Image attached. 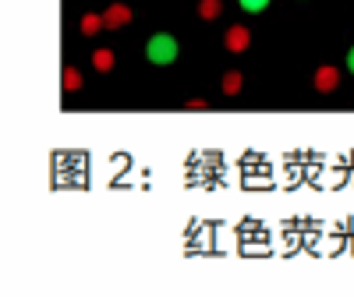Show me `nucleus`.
<instances>
[{
	"instance_id": "nucleus-1",
	"label": "nucleus",
	"mask_w": 354,
	"mask_h": 297,
	"mask_svg": "<svg viewBox=\"0 0 354 297\" xmlns=\"http://www.w3.org/2000/svg\"><path fill=\"white\" fill-rule=\"evenodd\" d=\"M145 57H149V64L156 68H167L177 61V39L170 32H156L149 43H145Z\"/></svg>"
},
{
	"instance_id": "nucleus-7",
	"label": "nucleus",
	"mask_w": 354,
	"mask_h": 297,
	"mask_svg": "<svg viewBox=\"0 0 354 297\" xmlns=\"http://www.w3.org/2000/svg\"><path fill=\"white\" fill-rule=\"evenodd\" d=\"M93 68L103 71V75L113 71V53H110V50H96V53H93Z\"/></svg>"
},
{
	"instance_id": "nucleus-5",
	"label": "nucleus",
	"mask_w": 354,
	"mask_h": 297,
	"mask_svg": "<svg viewBox=\"0 0 354 297\" xmlns=\"http://www.w3.org/2000/svg\"><path fill=\"white\" fill-rule=\"evenodd\" d=\"M220 15H223V0H198V18L213 21V18H220Z\"/></svg>"
},
{
	"instance_id": "nucleus-10",
	"label": "nucleus",
	"mask_w": 354,
	"mask_h": 297,
	"mask_svg": "<svg viewBox=\"0 0 354 297\" xmlns=\"http://www.w3.org/2000/svg\"><path fill=\"white\" fill-rule=\"evenodd\" d=\"M241 4V11H248V15H259V11H266L270 8V0H238Z\"/></svg>"
},
{
	"instance_id": "nucleus-11",
	"label": "nucleus",
	"mask_w": 354,
	"mask_h": 297,
	"mask_svg": "<svg viewBox=\"0 0 354 297\" xmlns=\"http://www.w3.org/2000/svg\"><path fill=\"white\" fill-rule=\"evenodd\" d=\"M347 71H351V75H354V46H351V50H347Z\"/></svg>"
},
{
	"instance_id": "nucleus-8",
	"label": "nucleus",
	"mask_w": 354,
	"mask_h": 297,
	"mask_svg": "<svg viewBox=\"0 0 354 297\" xmlns=\"http://www.w3.org/2000/svg\"><path fill=\"white\" fill-rule=\"evenodd\" d=\"M223 93L227 96H238L241 93V71H227L223 75Z\"/></svg>"
},
{
	"instance_id": "nucleus-2",
	"label": "nucleus",
	"mask_w": 354,
	"mask_h": 297,
	"mask_svg": "<svg viewBox=\"0 0 354 297\" xmlns=\"http://www.w3.org/2000/svg\"><path fill=\"white\" fill-rule=\"evenodd\" d=\"M223 46L230 50V53H245L248 46H252V32L245 25H230L227 32H223Z\"/></svg>"
},
{
	"instance_id": "nucleus-6",
	"label": "nucleus",
	"mask_w": 354,
	"mask_h": 297,
	"mask_svg": "<svg viewBox=\"0 0 354 297\" xmlns=\"http://www.w3.org/2000/svg\"><path fill=\"white\" fill-rule=\"evenodd\" d=\"M103 28H106L103 15H82V32L85 36H96V32H103Z\"/></svg>"
},
{
	"instance_id": "nucleus-4",
	"label": "nucleus",
	"mask_w": 354,
	"mask_h": 297,
	"mask_svg": "<svg viewBox=\"0 0 354 297\" xmlns=\"http://www.w3.org/2000/svg\"><path fill=\"white\" fill-rule=\"evenodd\" d=\"M103 21H106V28H124L131 21V8L128 4H110L103 11Z\"/></svg>"
},
{
	"instance_id": "nucleus-3",
	"label": "nucleus",
	"mask_w": 354,
	"mask_h": 297,
	"mask_svg": "<svg viewBox=\"0 0 354 297\" xmlns=\"http://www.w3.org/2000/svg\"><path fill=\"white\" fill-rule=\"evenodd\" d=\"M315 88L319 93H337V85H340V71L333 68V64H322L319 71H315Z\"/></svg>"
},
{
	"instance_id": "nucleus-9",
	"label": "nucleus",
	"mask_w": 354,
	"mask_h": 297,
	"mask_svg": "<svg viewBox=\"0 0 354 297\" xmlns=\"http://www.w3.org/2000/svg\"><path fill=\"white\" fill-rule=\"evenodd\" d=\"M75 88H82V75L75 68H64V93H75Z\"/></svg>"
}]
</instances>
